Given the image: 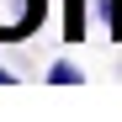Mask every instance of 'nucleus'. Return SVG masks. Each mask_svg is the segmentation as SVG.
<instances>
[{"instance_id":"nucleus-3","label":"nucleus","mask_w":122,"mask_h":122,"mask_svg":"<svg viewBox=\"0 0 122 122\" xmlns=\"http://www.w3.org/2000/svg\"><path fill=\"white\" fill-rule=\"evenodd\" d=\"M80 5H85V0H69V16H64V37H69V43L85 37V16H80Z\"/></svg>"},{"instance_id":"nucleus-1","label":"nucleus","mask_w":122,"mask_h":122,"mask_svg":"<svg viewBox=\"0 0 122 122\" xmlns=\"http://www.w3.org/2000/svg\"><path fill=\"white\" fill-rule=\"evenodd\" d=\"M48 0H0V43H21L37 32Z\"/></svg>"},{"instance_id":"nucleus-2","label":"nucleus","mask_w":122,"mask_h":122,"mask_svg":"<svg viewBox=\"0 0 122 122\" xmlns=\"http://www.w3.org/2000/svg\"><path fill=\"white\" fill-rule=\"evenodd\" d=\"M96 21H106V37L112 43H122V0H85Z\"/></svg>"},{"instance_id":"nucleus-4","label":"nucleus","mask_w":122,"mask_h":122,"mask_svg":"<svg viewBox=\"0 0 122 122\" xmlns=\"http://www.w3.org/2000/svg\"><path fill=\"white\" fill-rule=\"evenodd\" d=\"M48 80H53V85H80V80H85V74H80L74 64H64V58H58V64L48 69Z\"/></svg>"},{"instance_id":"nucleus-5","label":"nucleus","mask_w":122,"mask_h":122,"mask_svg":"<svg viewBox=\"0 0 122 122\" xmlns=\"http://www.w3.org/2000/svg\"><path fill=\"white\" fill-rule=\"evenodd\" d=\"M11 80H16V74H11V69H5V64H0V85H11Z\"/></svg>"}]
</instances>
